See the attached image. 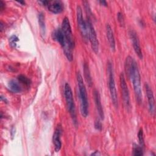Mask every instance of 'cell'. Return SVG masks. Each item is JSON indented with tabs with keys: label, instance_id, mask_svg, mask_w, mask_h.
<instances>
[{
	"label": "cell",
	"instance_id": "cell-1",
	"mask_svg": "<svg viewBox=\"0 0 156 156\" xmlns=\"http://www.w3.org/2000/svg\"><path fill=\"white\" fill-rule=\"evenodd\" d=\"M125 72L127 76L132 82L135 98L137 103H142V91L141 87V77L136 62L130 56H127L124 63Z\"/></svg>",
	"mask_w": 156,
	"mask_h": 156
},
{
	"label": "cell",
	"instance_id": "cell-2",
	"mask_svg": "<svg viewBox=\"0 0 156 156\" xmlns=\"http://www.w3.org/2000/svg\"><path fill=\"white\" fill-rule=\"evenodd\" d=\"M77 82L79 89V96L80 102V113L83 117L86 118L88 115V101L86 88L83 83V78L80 73L76 74Z\"/></svg>",
	"mask_w": 156,
	"mask_h": 156
},
{
	"label": "cell",
	"instance_id": "cell-3",
	"mask_svg": "<svg viewBox=\"0 0 156 156\" xmlns=\"http://www.w3.org/2000/svg\"><path fill=\"white\" fill-rule=\"evenodd\" d=\"M64 94L65 97L66 106L68 108V110L72 118L74 124L76 126L77 123L76 113V108L75 104L74 101L73 92L69 83H66L64 87Z\"/></svg>",
	"mask_w": 156,
	"mask_h": 156
},
{
	"label": "cell",
	"instance_id": "cell-4",
	"mask_svg": "<svg viewBox=\"0 0 156 156\" xmlns=\"http://www.w3.org/2000/svg\"><path fill=\"white\" fill-rule=\"evenodd\" d=\"M107 73L108 77V87L110 90V94L112 98L113 104L115 108H118V96L115 86V82L114 79V74L113 70V66L111 62H108L107 63Z\"/></svg>",
	"mask_w": 156,
	"mask_h": 156
},
{
	"label": "cell",
	"instance_id": "cell-5",
	"mask_svg": "<svg viewBox=\"0 0 156 156\" xmlns=\"http://www.w3.org/2000/svg\"><path fill=\"white\" fill-rule=\"evenodd\" d=\"M86 23L87 26L88 40L91 43V49L95 54H98L99 52V41L93 25L92 24L91 18L87 17Z\"/></svg>",
	"mask_w": 156,
	"mask_h": 156
},
{
	"label": "cell",
	"instance_id": "cell-6",
	"mask_svg": "<svg viewBox=\"0 0 156 156\" xmlns=\"http://www.w3.org/2000/svg\"><path fill=\"white\" fill-rule=\"evenodd\" d=\"M76 16H77V26H78L80 33L81 34V36L83 39V40L85 42H87L88 40V36L87 23L83 19V15H82V10L81 7L79 5L77 6Z\"/></svg>",
	"mask_w": 156,
	"mask_h": 156
},
{
	"label": "cell",
	"instance_id": "cell-7",
	"mask_svg": "<svg viewBox=\"0 0 156 156\" xmlns=\"http://www.w3.org/2000/svg\"><path fill=\"white\" fill-rule=\"evenodd\" d=\"M61 29L65 35L67 44L69 46L70 48L73 49L74 47V40L70 23H69V19L67 17H65L63 19Z\"/></svg>",
	"mask_w": 156,
	"mask_h": 156
},
{
	"label": "cell",
	"instance_id": "cell-8",
	"mask_svg": "<svg viewBox=\"0 0 156 156\" xmlns=\"http://www.w3.org/2000/svg\"><path fill=\"white\" fill-rule=\"evenodd\" d=\"M119 80H120V86H121V93L122 96L124 104L127 110H129L131 107L130 101V95H129L128 87L126 83L124 74L122 73H121L119 75Z\"/></svg>",
	"mask_w": 156,
	"mask_h": 156
},
{
	"label": "cell",
	"instance_id": "cell-9",
	"mask_svg": "<svg viewBox=\"0 0 156 156\" xmlns=\"http://www.w3.org/2000/svg\"><path fill=\"white\" fill-rule=\"evenodd\" d=\"M129 34L132 42V45H133V48L135 51V52L136 53V54L137 55V56L140 59H142L143 54H142L140 41H139V38L137 35V34L136 33V32H135L133 30H130Z\"/></svg>",
	"mask_w": 156,
	"mask_h": 156
},
{
	"label": "cell",
	"instance_id": "cell-10",
	"mask_svg": "<svg viewBox=\"0 0 156 156\" xmlns=\"http://www.w3.org/2000/svg\"><path fill=\"white\" fill-rule=\"evenodd\" d=\"M144 88L146 90V96L148 101V105H149V111L152 115H154L155 114V99L154 96V93L151 87L147 84H144Z\"/></svg>",
	"mask_w": 156,
	"mask_h": 156
},
{
	"label": "cell",
	"instance_id": "cell-11",
	"mask_svg": "<svg viewBox=\"0 0 156 156\" xmlns=\"http://www.w3.org/2000/svg\"><path fill=\"white\" fill-rule=\"evenodd\" d=\"M62 133V126L59 124L57 126L52 136V141H53V144L54 145L55 150L56 152L59 151L62 147V141H61Z\"/></svg>",
	"mask_w": 156,
	"mask_h": 156
},
{
	"label": "cell",
	"instance_id": "cell-12",
	"mask_svg": "<svg viewBox=\"0 0 156 156\" xmlns=\"http://www.w3.org/2000/svg\"><path fill=\"white\" fill-rule=\"evenodd\" d=\"M93 96H94V100L96 107L98 112L99 118H101V119L103 120L104 119V110H103V108L101 104V96H100L99 93L96 89L93 90Z\"/></svg>",
	"mask_w": 156,
	"mask_h": 156
},
{
	"label": "cell",
	"instance_id": "cell-13",
	"mask_svg": "<svg viewBox=\"0 0 156 156\" xmlns=\"http://www.w3.org/2000/svg\"><path fill=\"white\" fill-rule=\"evenodd\" d=\"M47 7L48 10L50 12L55 14L60 13L63 10V6L62 2L57 0L49 1Z\"/></svg>",
	"mask_w": 156,
	"mask_h": 156
},
{
	"label": "cell",
	"instance_id": "cell-14",
	"mask_svg": "<svg viewBox=\"0 0 156 156\" xmlns=\"http://www.w3.org/2000/svg\"><path fill=\"white\" fill-rule=\"evenodd\" d=\"M105 30H106V35H107V40L109 43L110 47L111 48V50L114 52L115 51V48H116L115 40L113 30H112L111 26H110V24H106Z\"/></svg>",
	"mask_w": 156,
	"mask_h": 156
},
{
	"label": "cell",
	"instance_id": "cell-15",
	"mask_svg": "<svg viewBox=\"0 0 156 156\" xmlns=\"http://www.w3.org/2000/svg\"><path fill=\"white\" fill-rule=\"evenodd\" d=\"M38 21L40 28L41 35L43 37L46 34V25H45V17L44 14L43 12H40L38 15Z\"/></svg>",
	"mask_w": 156,
	"mask_h": 156
},
{
	"label": "cell",
	"instance_id": "cell-16",
	"mask_svg": "<svg viewBox=\"0 0 156 156\" xmlns=\"http://www.w3.org/2000/svg\"><path fill=\"white\" fill-rule=\"evenodd\" d=\"M83 75H84L85 79L88 85L90 87H91L92 84H93L92 78H91V74H90L88 65L87 64V63H85V62L83 63Z\"/></svg>",
	"mask_w": 156,
	"mask_h": 156
},
{
	"label": "cell",
	"instance_id": "cell-17",
	"mask_svg": "<svg viewBox=\"0 0 156 156\" xmlns=\"http://www.w3.org/2000/svg\"><path fill=\"white\" fill-rule=\"evenodd\" d=\"M8 87L13 93H20L21 91V88L20 85L15 80H10L9 82Z\"/></svg>",
	"mask_w": 156,
	"mask_h": 156
},
{
	"label": "cell",
	"instance_id": "cell-18",
	"mask_svg": "<svg viewBox=\"0 0 156 156\" xmlns=\"http://www.w3.org/2000/svg\"><path fill=\"white\" fill-rule=\"evenodd\" d=\"M133 155L135 156H140L143 155V148L141 146L134 144L133 147Z\"/></svg>",
	"mask_w": 156,
	"mask_h": 156
},
{
	"label": "cell",
	"instance_id": "cell-19",
	"mask_svg": "<svg viewBox=\"0 0 156 156\" xmlns=\"http://www.w3.org/2000/svg\"><path fill=\"white\" fill-rule=\"evenodd\" d=\"M18 80L26 86H29L31 83V81L29 78L22 74L18 76Z\"/></svg>",
	"mask_w": 156,
	"mask_h": 156
},
{
	"label": "cell",
	"instance_id": "cell-20",
	"mask_svg": "<svg viewBox=\"0 0 156 156\" xmlns=\"http://www.w3.org/2000/svg\"><path fill=\"white\" fill-rule=\"evenodd\" d=\"M138 138L140 146L142 147H143L144 146V136H143V131L141 128L138 131Z\"/></svg>",
	"mask_w": 156,
	"mask_h": 156
},
{
	"label": "cell",
	"instance_id": "cell-21",
	"mask_svg": "<svg viewBox=\"0 0 156 156\" xmlns=\"http://www.w3.org/2000/svg\"><path fill=\"white\" fill-rule=\"evenodd\" d=\"M18 41V38L17 36L13 35L9 38V44L12 48H16V42Z\"/></svg>",
	"mask_w": 156,
	"mask_h": 156
},
{
	"label": "cell",
	"instance_id": "cell-22",
	"mask_svg": "<svg viewBox=\"0 0 156 156\" xmlns=\"http://www.w3.org/2000/svg\"><path fill=\"white\" fill-rule=\"evenodd\" d=\"M117 18H118V21L120 24V26L121 27H124L125 26V22H124V18L123 16V15L121 12H119L117 14Z\"/></svg>",
	"mask_w": 156,
	"mask_h": 156
},
{
	"label": "cell",
	"instance_id": "cell-23",
	"mask_svg": "<svg viewBox=\"0 0 156 156\" xmlns=\"http://www.w3.org/2000/svg\"><path fill=\"white\" fill-rule=\"evenodd\" d=\"M94 127L96 130L101 131L102 130V124L101 122L99 121V120H96L94 122Z\"/></svg>",
	"mask_w": 156,
	"mask_h": 156
},
{
	"label": "cell",
	"instance_id": "cell-24",
	"mask_svg": "<svg viewBox=\"0 0 156 156\" xmlns=\"http://www.w3.org/2000/svg\"><path fill=\"white\" fill-rule=\"evenodd\" d=\"M4 7H5L4 2L2 0H1L0 1V10H1V12H2L4 10Z\"/></svg>",
	"mask_w": 156,
	"mask_h": 156
},
{
	"label": "cell",
	"instance_id": "cell-25",
	"mask_svg": "<svg viewBox=\"0 0 156 156\" xmlns=\"http://www.w3.org/2000/svg\"><path fill=\"white\" fill-rule=\"evenodd\" d=\"M99 2L101 5H102L107 6V2H106L105 1H99Z\"/></svg>",
	"mask_w": 156,
	"mask_h": 156
},
{
	"label": "cell",
	"instance_id": "cell-26",
	"mask_svg": "<svg viewBox=\"0 0 156 156\" xmlns=\"http://www.w3.org/2000/svg\"><path fill=\"white\" fill-rule=\"evenodd\" d=\"M0 26H1V32H2V31L3 30V29H4V24H3V23H2V21H1V24H0Z\"/></svg>",
	"mask_w": 156,
	"mask_h": 156
},
{
	"label": "cell",
	"instance_id": "cell-27",
	"mask_svg": "<svg viewBox=\"0 0 156 156\" xmlns=\"http://www.w3.org/2000/svg\"><path fill=\"white\" fill-rule=\"evenodd\" d=\"M1 101H4L5 103H7V99H6L5 98H4L2 95L1 96Z\"/></svg>",
	"mask_w": 156,
	"mask_h": 156
},
{
	"label": "cell",
	"instance_id": "cell-28",
	"mask_svg": "<svg viewBox=\"0 0 156 156\" xmlns=\"http://www.w3.org/2000/svg\"><path fill=\"white\" fill-rule=\"evenodd\" d=\"M91 155H100V153H99V152L96 151H95L94 153H92Z\"/></svg>",
	"mask_w": 156,
	"mask_h": 156
},
{
	"label": "cell",
	"instance_id": "cell-29",
	"mask_svg": "<svg viewBox=\"0 0 156 156\" xmlns=\"http://www.w3.org/2000/svg\"><path fill=\"white\" fill-rule=\"evenodd\" d=\"M18 2H19V3H21V4H25V2H24V1H18Z\"/></svg>",
	"mask_w": 156,
	"mask_h": 156
}]
</instances>
